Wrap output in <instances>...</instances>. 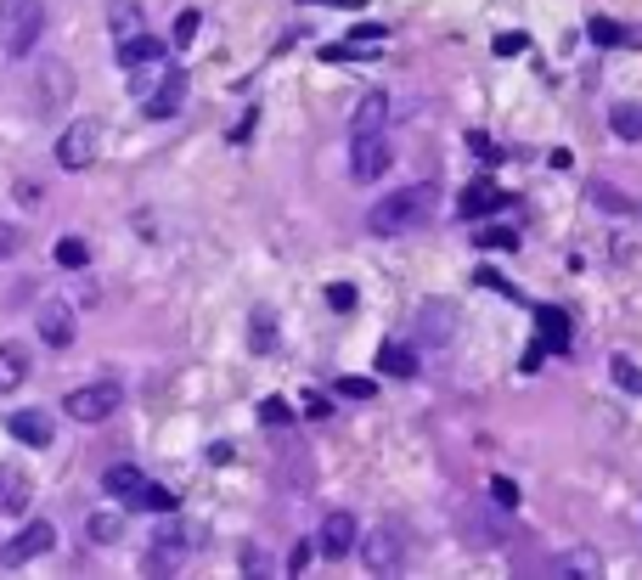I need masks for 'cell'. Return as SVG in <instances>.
<instances>
[{
    "label": "cell",
    "instance_id": "52a82bcc",
    "mask_svg": "<svg viewBox=\"0 0 642 580\" xmlns=\"http://www.w3.org/2000/svg\"><path fill=\"white\" fill-rule=\"evenodd\" d=\"M395 164V153H389V136H350V175L355 181H378L383 169Z\"/></svg>",
    "mask_w": 642,
    "mask_h": 580
},
{
    "label": "cell",
    "instance_id": "4316f807",
    "mask_svg": "<svg viewBox=\"0 0 642 580\" xmlns=\"http://www.w3.org/2000/svg\"><path fill=\"white\" fill-rule=\"evenodd\" d=\"M141 507H147V513H164V519H175V507H181V502H175V490H164V485H147Z\"/></svg>",
    "mask_w": 642,
    "mask_h": 580
},
{
    "label": "cell",
    "instance_id": "1f68e13d",
    "mask_svg": "<svg viewBox=\"0 0 642 580\" xmlns=\"http://www.w3.org/2000/svg\"><path fill=\"white\" fill-rule=\"evenodd\" d=\"M490 502H496V507H519V485H513V479H490Z\"/></svg>",
    "mask_w": 642,
    "mask_h": 580
},
{
    "label": "cell",
    "instance_id": "5bb4252c",
    "mask_svg": "<svg viewBox=\"0 0 642 580\" xmlns=\"http://www.w3.org/2000/svg\"><path fill=\"white\" fill-rule=\"evenodd\" d=\"M383 124H389V96H361V107L350 113V136H378Z\"/></svg>",
    "mask_w": 642,
    "mask_h": 580
},
{
    "label": "cell",
    "instance_id": "83f0119b",
    "mask_svg": "<svg viewBox=\"0 0 642 580\" xmlns=\"http://www.w3.org/2000/svg\"><path fill=\"white\" fill-rule=\"evenodd\" d=\"M124 513H130V507H124ZM124 513H102V519H91V535H96V541H119V535H124Z\"/></svg>",
    "mask_w": 642,
    "mask_h": 580
},
{
    "label": "cell",
    "instance_id": "30bf717a",
    "mask_svg": "<svg viewBox=\"0 0 642 580\" xmlns=\"http://www.w3.org/2000/svg\"><path fill=\"white\" fill-rule=\"evenodd\" d=\"M107 496H113V502H124V507H141V496H147V485H153V479H147L141 474V468H130V462H119V468H107Z\"/></svg>",
    "mask_w": 642,
    "mask_h": 580
},
{
    "label": "cell",
    "instance_id": "e0dca14e",
    "mask_svg": "<svg viewBox=\"0 0 642 580\" xmlns=\"http://www.w3.org/2000/svg\"><path fill=\"white\" fill-rule=\"evenodd\" d=\"M29 378V350L23 344H0V395H12Z\"/></svg>",
    "mask_w": 642,
    "mask_h": 580
},
{
    "label": "cell",
    "instance_id": "d6a6232c",
    "mask_svg": "<svg viewBox=\"0 0 642 580\" xmlns=\"http://www.w3.org/2000/svg\"><path fill=\"white\" fill-rule=\"evenodd\" d=\"M614 378H620V389H631V395H642V372L631 367L626 355H614Z\"/></svg>",
    "mask_w": 642,
    "mask_h": 580
},
{
    "label": "cell",
    "instance_id": "484cf974",
    "mask_svg": "<svg viewBox=\"0 0 642 580\" xmlns=\"http://www.w3.org/2000/svg\"><path fill=\"white\" fill-rule=\"evenodd\" d=\"M260 423H265V428H288V423H293V406H288L282 395L260 400Z\"/></svg>",
    "mask_w": 642,
    "mask_h": 580
},
{
    "label": "cell",
    "instance_id": "e575fe53",
    "mask_svg": "<svg viewBox=\"0 0 642 580\" xmlns=\"http://www.w3.org/2000/svg\"><path fill=\"white\" fill-rule=\"evenodd\" d=\"M530 51V34H496V57H519Z\"/></svg>",
    "mask_w": 642,
    "mask_h": 580
},
{
    "label": "cell",
    "instance_id": "d4e9b609",
    "mask_svg": "<svg viewBox=\"0 0 642 580\" xmlns=\"http://www.w3.org/2000/svg\"><path fill=\"white\" fill-rule=\"evenodd\" d=\"M85 260H91V248H85V237H62V243H57V265H62V271H79Z\"/></svg>",
    "mask_w": 642,
    "mask_h": 580
},
{
    "label": "cell",
    "instance_id": "8992f818",
    "mask_svg": "<svg viewBox=\"0 0 642 580\" xmlns=\"http://www.w3.org/2000/svg\"><path fill=\"white\" fill-rule=\"evenodd\" d=\"M51 541H57V530H51L46 519H29V524L17 530L6 547H0V558H6L12 569H23V564H34V558H46V552H51Z\"/></svg>",
    "mask_w": 642,
    "mask_h": 580
},
{
    "label": "cell",
    "instance_id": "4dcf8cb0",
    "mask_svg": "<svg viewBox=\"0 0 642 580\" xmlns=\"http://www.w3.org/2000/svg\"><path fill=\"white\" fill-rule=\"evenodd\" d=\"M479 248H496V254H507V248H519V237H513L507 226H490V231H479Z\"/></svg>",
    "mask_w": 642,
    "mask_h": 580
},
{
    "label": "cell",
    "instance_id": "f35d334b",
    "mask_svg": "<svg viewBox=\"0 0 642 580\" xmlns=\"http://www.w3.org/2000/svg\"><path fill=\"white\" fill-rule=\"evenodd\" d=\"M198 17H203V12H181V23H175V46H186V40L198 34Z\"/></svg>",
    "mask_w": 642,
    "mask_h": 580
},
{
    "label": "cell",
    "instance_id": "6da1fadb",
    "mask_svg": "<svg viewBox=\"0 0 642 580\" xmlns=\"http://www.w3.org/2000/svg\"><path fill=\"white\" fill-rule=\"evenodd\" d=\"M434 209H440V192L428 186V181H417V186L395 192V198L372 203L367 226L378 231V237H400V231H417V226H428V220H434Z\"/></svg>",
    "mask_w": 642,
    "mask_h": 580
},
{
    "label": "cell",
    "instance_id": "836d02e7",
    "mask_svg": "<svg viewBox=\"0 0 642 580\" xmlns=\"http://www.w3.org/2000/svg\"><path fill=\"white\" fill-rule=\"evenodd\" d=\"M355 299H361V293H355L350 282H333V288H327V305H333V310H355Z\"/></svg>",
    "mask_w": 642,
    "mask_h": 580
},
{
    "label": "cell",
    "instance_id": "d6986e66",
    "mask_svg": "<svg viewBox=\"0 0 642 580\" xmlns=\"http://www.w3.org/2000/svg\"><path fill=\"white\" fill-rule=\"evenodd\" d=\"M451 327H457L451 305H428L423 310V344H451Z\"/></svg>",
    "mask_w": 642,
    "mask_h": 580
},
{
    "label": "cell",
    "instance_id": "ba28073f",
    "mask_svg": "<svg viewBox=\"0 0 642 580\" xmlns=\"http://www.w3.org/2000/svg\"><path fill=\"white\" fill-rule=\"evenodd\" d=\"M361 564H367L372 575H395L400 569V535L383 524V530H372L367 541H361Z\"/></svg>",
    "mask_w": 642,
    "mask_h": 580
},
{
    "label": "cell",
    "instance_id": "7c38bea8",
    "mask_svg": "<svg viewBox=\"0 0 642 580\" xmlns=\"http://www.w3.org/2000/svg\"><path fill=\"white\" fill-rule=\"evenodd\" d=\"M164 57H169V46L158 34H124L119 40V62H124V68H147V62H164Z\"/></svg>",
    "mask_w": 642,
    "mask_h": 580
},
{
    "label": "cell",
    "instance_id": "ab89813d",
    "mask_svg": "<svg viewBox=\"0 0 642 580\" xmlns=\"http://www.w3.org/2000/svg\"><path fill=\"white\" fill-rule=\"evenodd\" d=\"M12 254H17V226L0 220V260H12Z\"/></svg>",
    "mask_w": 642,
    "mask_h": 580
},
{
    "label": "cell",
    "instance_id": "3957f363",
    "mask_svg": "<svg viewBox=\"0 0 642 580\" xmlns=\"http://www.w3.org/2000/svg\"><path fill=\"white\" fill-rule=\"evenodd\" d=\"M40 29H46V6H40V0H0V40H6V57H29Z\"/></svg>",
    "mask_w": 642,
    "mask_h": 580
},
{
    "label": "cell",
    "instance_id": "5b68a950",
    "mask_svg": "<svg viewBox=\"0 0 642 580\" xmlns=\"http://www.w3.org/2000/svg\"><path fill=\"white\" fill-rule=\"evenodd\" d=\"M96 147H102V124H96V119H79V124L62 130L57 164H62V169H91V164H96Z\"/></svg>",
    "mask_w": 642,
    "mask_h": 580
},
{
    "label": "cell",
    "instance_id": "603a6c76",
    "mask_svg": "<svg viewBox=\"0 0 642 580\" xmlns=\"http://www.w3.org/2000/svg\"><path fill=\"white\" fill-rule=\"evenodd\" d=\"M586 34H592V46H626V40H631V29L609 23V17H592V23H586Z\"/></svg>",
    "mask_w": 642,
    "mask_h": 580
},
{
    "label": "cell",
    "instance_id": "7402d4cb",
    "mask_svg": "<svg viewBox=\"0 0 642 580\" xmlns=\"http://www.w3.org/2000/svg\"><path fill=\"white\" fill-rule=\"evenodd\" d=\"M609 124H614L620 141H642V107H614Z\"/></svg>",
    "mask_w": 642,
    "mask_h": 580
},
{
    "label": "cell",
    "instance_id": "4fadbf2b",
    "mask_svg": "<svg viewBox=\"0 0 642 580\" xmlns=\"http://www.w3.org/2000/svg\"><path fill=\"white\" fill-rule=\"evenodd\" d=\"M6 428H12V440H17V445H34V451H40V445H51V417H46V412H12Z\"/></svg>",
    "mask_w": 642,
    "mask_h": 580
},
{
    "label": "cell",
    "instance_id": "277c9868",
    "mask_svg": "<svg viewBox=\"0 0 642 580\" xmlns=\"http://www.w3.org/2000/svg\"><path fill=\"white\" fill-rule=\"evenodd\" d=\"M124 406V383L102 378V383H85V389H74L68 400H62V412H68L74 423H107Z\"/></svg>",
    "mask_w": 642,
    "mask_h": 580
},
{
    "label": "cell",
    "instance_id": "74e56055",
    "mask_svg": "<svg viewBox=\"0 0 642 580\" xmlns=\"http://www.w3.org/2000/svg\"><path fill=\"white\" fill-rule=\"evenodd\" d=\"M468 147H474V153H479L485 164H496V158H502V153H496V141H490V136H479V130L468 136Z\"/></svg>",
    "mask_w": 642,
    "mask_h": 580
},
{
    "label": "cell",
    "instance_id": "9a60e30c",
    "mask_svg": "<svg viewBox=\"0 0 642 580\" xmlns=\"http://www.w3.org/2000/svg\"><path fill=\"white\" fill-rule=\"evenodd\" d=\"M40 338H46L51 350H68V344H74V316H68V305H46V310H40Z\"/></svg>",
    "mask_w": 642,
    "mask_h": 580
},
{
    "label": "cell",
    "instance_id": "f546056e",
    "mask_svg": "<svg viewBox=\"0 0 642 580\" xmlns=\"http://www.w3.org/2000/svg\"><path fill=\"white\" fill-rule=\"evenodd\" d=\"M254 350H260V355L276 350V321L271 316H254Z\"/></svg>",
    "mask_w": 642,
    "mask_h": 580
},
{
    "label": "cell",
    "instance_id": "8d00e7d4",
    "mask_svg": "<svg viewBox=\"0 0 642 580\" xmlns=\"http://www.w3.org/2000/svg\"><path fill=\"white\" fill-rule=\"evenodd\" d=\"M338 395H355V400H372V383H367V378H338Z\"/></svg>",
    "mask_w": 642,
    "mask_h": 580
},
{
    "label": "cell",
    "instance_id": "44dd1931",
    "mask_svg": "<svg viewBox=\"0 0 642 580\" xmlns=\"http://www.w3.org/2000/svg\"><path fill=\"white\" fill-rule=\"evenodd\" d=\"M113 34H141V0H113Z\"/></svg>",
    "mask_w": 642,
    "mask_h": 580
},
{
    "label": "cell",
    "instance_id": "f1b7e54d",
    "mask_svg": "<svg viewBox=\"0 0 642 580\" xmlns=\"http://www.w3.org/2000/svg\"><path fill=\"white\" fill-rule=\"evenodd\" d=\"M597 569H603V564H597L592 552H569L564 564H552V575H597Z\"/></svg>",
    "mask_w": 642,
    "mask_h": 580
},
{
    "label": "cell",
    "instance_id": "ffe728a7",
    "mask_svg": "<svg viewBox=\"0 0 642 580\" xmlns=\"http://www.w3.org/2000/svg\"><path fill=\"white\" fill-rule=\"evenodd\" d=\"M0 502H6L12 513H23V507H29V479L17 474V468H6V474H0Z\"/></svg>",
    "mask_w": 642,
    "mask_h": 580
},
{
    "label": "cell",
    "instance_id": "60d3db41",
    "mask_svg": "<svg viewBox=\"0 0 642 580\" xmlns=\"http://www.w3.org/2000/svg\"><path fill=\"white\" fill-rule=\"evenodd\" d=\"M265 569H271V564H265V552H254V547H248V552H243V575H265Z\"/></svg>",
    "mask_w": 642,
    "mask_h": 580
},
{
    "label": "cell",
    "instance_id": "8fae6325",
    "mask_svg": "<svg viewBox=\"0 0 642 580\" xmlns=\"http://www.w3.org/2000/svg\"><path fill=\"white\" fill-rule=\"evenodd\" d=\"M502 203H507V192H502L496 181H474V186L457 198V214H462V220H479V214H496Z\"/></svg>",
    "mask_w": 642,
    "mask_h": 580
},
{
    "label": "cell",
    "instance_id": "2e32d148",
    "mask_svg": "<svg viewBox=\"0 0 642 580\" xmlns=\"http://www.w3.org/2000/svg\"><path fill=\"white\" fill-rule=\"evenodd\" d=\"M535 327H541V344L547 350H569V316L558 310V305H535Z\"/></svg>",
    "mask_w": 642,
    "mask_h": 580
},
{
    "label": "cell",
    "instance_id": "b9f144b4",
    "mask_svg": "<svg viewBox=\"0 0 642 580\" xmlns=\"http://www.w3.org/2000/svg\"><path fill=\"white\" fill-rule=\"evenodd\" d=\"M310 6H344V12H361V0H310Z\"/></svg>",
    "mask_w": 642,
    "mask_h": 580
},
{
    "label": "cell",
    "instance_id": "d590c367",
    "mask_svg": "<svg viewBox=\"0 0 642 580\" xmlns=\"http://www.w3.org/2000/svg\"><path fill=\"white\" fill-rule=\"evenodd\" d=\"M316 552H321L316 541H299V547H293V558H288V569H293V575H305V569H310V558H316Z\"/></svg>",
    "mask_w": 642,
    "mask_h": 580
},
{
    "label": "cell",
    "instance_id": "9c48e42d",
    "mask_svg": "<svg viewBox=\"0 0 642 580\" xmlns=\"http://www.w3.org/2000/svg\"><path fill=\"white\" fill-rule=\"evenodd\" d=\"M361 541V524H355V513H327V524H321L316 535V547L327 552V558H350V547Z\"/></svg>",
    "mask_w": 642,
    "mask_h": 580
},
{
    "label": "cell",
    "instance_id": "7a4b0ae2",
    "mask_svg": "<svg viewBox=\"0 0 642 580\" xmlns=\"http://www.w3.org/2000/svg\"><path fill=\"white\" fill-rule=\"evenodd\" d=\"M130 85H136L147 119H175L181 102H186V68H169V57L147 62V68H130Z\"/></svg>",
    "mask_w": 642,
    "mask_h": 580
},
{
    "label": "cell",
    "instance_id": "cb8c5ba5",
    "mask_svg": "<svg viewBox=\"0 0 642 580\" xmlns=\"http://www.w3.org/2000/svg\"><path fill=\"white\" fill-rule=\"evenodd\" d=\"M592 203H597V209H609V214H631V209H637L626 192H614V186H603V181H592Z\"/></svg>",
    "mask_w": 642,
    "mask_h": 580
},
{
    "label": "cell",
    "instance_id": "ac0fdd59",
    "mask_svg": "<svg viewBox=\"0 0 642 580\" xmlns=\"http://www.w3.org/2000/svg\"><path fill=\"white\" fill-rule=\"evenodd\" d=\"M378 372L383 378H417V355L406 350V344H383V350H378Z\"/></svg>",
    "mask_w": 642,
    "mask_h": 580
}]
</instances>
